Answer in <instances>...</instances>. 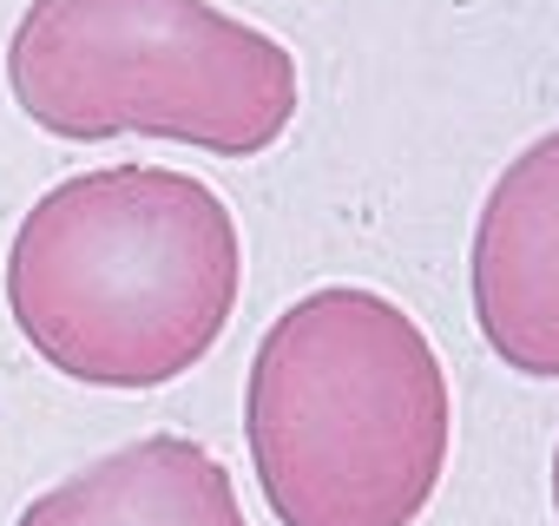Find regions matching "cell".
Masks as SVG:
<instances>
[{"instance_id": "obj_4", "label": "cell", "mask_w": 559, "mask_h": 526, "mask_svg": "<svg viewBox=\"0 0 559 526\" xmlns=\"http://www.w3.org/2000/svg\"><path fill=\"white\" fill-rule=\"evenodd\" d=\"M467 297L507 369L559 382V125L526 139L487 184L467 243Z\"/></svg>"}, {"instance_id": "obj_6", "label": "cell", "mask_w": 559, "mask_h": 526, "mask_svg": "<svg viewBox=\"0 0 559 526\" xmlns=\"http://www.w3.org/2000/svg\"><path fill=\"white\" fill-rule=\"evenodd\" d=\"M552 513H559V447H552Z\"/></svg>"}, {"instance_id": "obj_5", "label": "cell", "mask_w": 559, "mask_h": 526, "mask_svg": "<svg viewBox=\"0 0 559 526\" xmlns=\"http://www.w3.org/2000/svg\"><path fill=\"white\" fill-rule=\"evenodd\" d=\"M14 526H250L230 467L191 434H139L21 506Z\"/></svg>"}, {"instance_id": "obj_1", "label": "cell", "mask_w": 559, "mask_h": 526, "mask_svg": "<svg viewBox=\"0 0 559 526\" xmlns=\"http://www.w3.org/2000/svg\"><path fill=\"white\" fill-rule=\"evenodd\" d=\"M243 230L178 165H93L40 191L8 243V310L34 356L86 388H165L230 330Z\"/></svg>"}, {"instance_id": "obj_2", "label": "cell", "mask_w": 559, "mask_h": 526, "mask_svg": "<svg viewBox=\"0 0 559 526\" xmlns=\"http://www.w3.org/2000/svg\"><path fill=\"white\" fill-rule=\"evenodd\" d=\"M243 447L276 526H415L454 454L428 330L369 284L276 310L243 382Z\"/></svg>"}, {"instance_id": "obj_3", "label": "cell", "mask_w": 559, "mask_h": 526, "mask_svg": "<svg viewBox=\"0 0 559 526\" xmlns=\"http://www.w3.org/2000/svg\"><path fill=\"white\" fill-rule=\"evenodd\" d=\"M14 106L67 139H165L257 158L304 106L297 53L217 0H27L8 40Z\"/></svg>"}]
</instances>
